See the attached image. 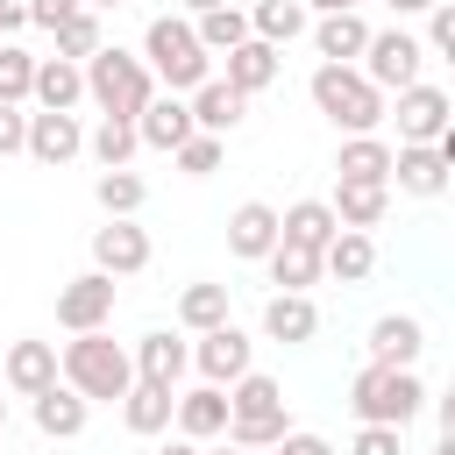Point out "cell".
Here are the masks:
<instances>
[{"mask_svg": "<svg viewBox=\"0 0 455 455\" xmlns=\"http://www.w3.org/2000/svg\"><path fill=\"white\" fill-rule=\"evenodd\" d=\"M171 427H178L185 441H220V434H228V391H220V384H192V391H178Z\"/></svg>", "mask_w": 455, "mask_h": 455, "instance_id": "obj_17", "label": "cell"}, {"mask_svg": "<svg viewBox=\"0 0 455 455\" xmlns=\"http://www.w3.org/2000/svg\"><path fill=\"white\" fill-rule=\"evenodd\" d=\"M185 107H192V128H206V135H235V128H242V114H249V100H242L228 78L192 85V92H185Z\"/></svg>", "mask_w": 455, "mask_h": 455, "instance_id": "obj_20", "label": "cell"}, {"mask_svg": "<svg viewBox=\"0 0 455 455\" xmlns=\"http://www.w3.org/2000/svg\"><path fill=\"white\" fill-rule=\"evenodd\" d=\"M28 100L50 107V114H71V107L85 100V71H78L71 57H36V85H28Z\"/></svg>", "mask_w": 455, "mask_h": 455, "instance_id": "obj_24", "label": "cell"}, {"mask_svg": "<svg viewBox=\"0 0 455 455\" xmlns=\"http://www.w3.org/2000/svg\"><path fill=\"white\" fill-rule=\"evenodd\" d=\"M50 36H57V57H71V64H85V57L107 43V28H100V14H92V7H78L71 21H57Z\"/></svg>", "mask_w": 455, "mask_h": 455, "instance_id": "obj_37", "label": "cell"}, {"mask_svg": "<svg viewBox=\"0 0 455 455\" xmlns=\"http://www.w3.org/2000/svg\"><path fill=\"white\" fill-rule=\"evenodd\" d=\"M128 363H135V377H142V384H164V391H178V377L192 370V341H178L171 327H149V334L128 348Z\"/></svg>", "mask_w": 455, "mask_h": 455, "instance_id": "obj_13", "label": "cell"}, {"mask_svg": "<svg viewBox=\"0 0 455 455\" xmlns=\"http://www.w3.org/2000/svg\"><path fill=\"white\" fill-rule=\"evenodd\" d=\"M334 178H363V185H391V142L384 135H348L334 149Z\"/></svg>", "mask_w": 455, "mask_h": 455, "instance_id": "obj_29", "label": "cell"}, {"mask_svg": "<svg viewBox=\"0 0 455 455\" xmlns=\"http://www.w3.org/2000/svg\"><path fill=\"white\" fill-rule=\"evenodd\" d=\"M0 434H7V398H0Z\"/></svg>", "mask_w": 455, "mask_h": 455, "instance_id": "obj_53", "label": "cell"}, {"mask_svg": "<svg viewBox=\"0 0 455 455\" xmlns=\"http://www.w3.org/2000/svg\"><path fill=\"white\" fill-rule=\"evenodd\" d=\"M206 7H220V0H178V14H206Z\"/></svg>", "mask_w": 455, "mask_h": 455, "instance_id": "obj_49", "label": "cell"}, {"mask_svg": "<svg viewBox=\"0 0 455 455\" xmlns=\"http://www.w3.org/2000/svg\"><path fill=\"white\" fill-rule=\"evenodd\" d=\"M28 412H36V434H43V441H78V434H85V419H92V405H85L64 377H57V384H43V391L28 398Z\"/></svg>", "mask_w": 455, "mask_h": 455, "instance_id": "obj_15", "label": "cell"}, {"mask_svg": "<svg viewBox=\"0 0 455 455\" xmlns=\"http://www.w3.org/2000/svg\"><path fill=\"white\" fill-rule=\"evenodd\" d=\"M334 220L341 228H377L391 213V185H363V178H334Z\"/></svg>", "mask_w": 455, "mask_h": 455, "instance_id": "obj_26", "label": "cell"}, {"mask_svg": "<svg viewBox=\"0 0 455 455\" xmlns=\"http://www.w3.org/2000/svg\"><path fill=\"white\" fill-rule=\"evenodd\" d=\"M270 412H284V384L263 370H242L228 384V419H270Z\"/></svg>", "mask_w": 455, "mask_h": 455, "instance_id": "obj_30", "label": "cell"}, {"mask_svg": "<svg viewBox=\"0 0 455 455\" xmlns=\"http://www.w3.org/2000/svg\"><path fill=\"white\" fill-rule=\"evenodd\" d=\"M448 171H455V156L441 142H398L391 149V185L405 199H441L448 192Z\"/></svg>", "mask_w": 455, "mask_h": 455, "instance_id": "obj_10", "label": "cell"}, {"mask_svg": "<svg viewBox=\"0 0 455 455\" xmlns=\"http://www.w3.org/2000/svg\"><path fill=\"white\" fill-rule=\"evenodd\" d=\"M21 142H28V114L0 100V156H21Z\"/></svg>", "mask_w": 455, "mask_h": 455, "instance_id": "obj_45", "label": "cell"}, {"mask_svg": "<svg viewBox=\"0 0 455 455\" xmlns=\"http://www.w3.org/2000/svg\"><path fill=\"white\" fill-rule=\"evenodd\" d=\"M419 348H427V327H419L412 313H384V320H370V363L412 370V363H419Z\"/></svg>", "mask_w": 455, "mask_h": 455, "instance_id": "obj_21", "label": "cell"}, {"mask_svg": "<svg viewBox=\"0 0 455 455\" xmlns=\"http://www.w3.org/2000/svg\"><path fill=\"white\" fill-rule=\"evenodd\" d=\"M398 100V142H441L448 128H455V100L441 92V85H427V78H412L405 92H391Z\"/></svg>", "mask_w": 455, "mask_h": 455, "instance_id": "obj_9", "label": "cell"}, {"mask_svg": "<svg viewBox=\"0 0 455 455\" xmlns=\"http://www.w3.org/2000/svg\"><path fill=\"white\" fill-rule=\"evenodd\" d=\"M21 28H28V7L21 0H0V43H14Z\"/></svg>", "mask_w": 455, "mask_h": 455, "instance_id": "obj_46", "label": "cell"}, {"mask_svg": "<svg viewBox=\"0 0 455 455\" xmlns=\"http://www.w3.org/2000/svg\"><path fill=\"white\" fill-rule=\"evenodd\" d=\"M263 263H270V284H277V291H313V284H320V249L277 242V249H270Z\"/></svg>", "mask_w": 455, "mask_h": 455, "instance_id": "obj_35", "label": "cell"}, {"mask_svg": "<svg viewBox=\"0 0 455 455\" xmlns=\"http://www.w3.org/2000/svg\"><path fill=\"white\" fill-rule=\"evenodd\" d=\"M341 7H363V0H306V14H341Z\"/></svg>", "mask_w": 455, "mask_h": 455, "instance_id": "obj_48", "label": "cell"}, {"mask_svg": "<svg viewBox=\"0 0 455 455\" xmlns=\"http://www.w3.org/2000/svg\"><path fill=\"white\" fill-rule=\"evenodd\" d=\"M28 7V28H57V21H71L85 0H21Z\"/></svg>", "mask_w": 455, "mask_h": 455, "instance_id": "obj_43", "label": "cell"}, {"mask_svg": "<svg viewBox=\"0 0 455 455\" xmlns=\"http://www.w3.org/2000/svg\"><path fill=\"white\" fill-rule=\"evenodd\" d=\"M78 149H85L78 114H50V107H36V114H28V142H21V156H36L43 171H57V164H71Z\"/></svg>", "mask_w": 455, "mask_h": 455, "instance_id": "obj_11", "label": "cell"}, {"mask_svg": "<svg viewBox=\"0 0 455 455\" xmlns=\"http://www.w3.org/2000/svg\"><path fill=\"white\" fill-rule=\"evenodd\" d=\"M85 149H92L100 171H114V164H128L142 142H135V121H128V114H100V121L85 128Z\"/></svg>", "mask_w": 455, "mask_h": 455, "instance_id": "obj_33", "label": "cell"}, {"mask_svg": "<svg viewBox=\"0 0 455 455\" xmlns=\"http://www.w3.org/2000/svg\"><path fill=\"white\" fill-rule=\"evenodd\" d=\"M419 64H427V50H419L412 28H370V43H363V57H355V71H363L384 100L405 92V85L419 78Z\"/></svg>", "mask_w": 455, "mask_h": 455, "instance_id": "obj_6", "label": "cell"}, {"mask_svg": "<svg viewBox=\"0 0 455 455\" xmlns=\"http://www.w3.org/2000/svg\"><path fill=\"white\" fill-rule=\"evenodd\" d=\"M363 43H370L363 7H341V14H320V21H313V50H320V64H355Z\"/></svg>", "mask_w": 455, "mask_h": 455, "instance_id": "obj_22", "label": "cell"}, {"mask_svg": "<svg viewBox=\"0 0 455 455\" xmlns=\"http://www.w3.org/2000/svg\"><path fill=\"white\" fill-rule=\"evenodd\" d=\"M0 377H7L14 398H36L43 384H57V341H7Z\"/></svg>", "mask_w": 455, "mask_h": 455, "instance_id": "obj_19", "label": "cell"}, {"mask_svg": "<svg viewBox=\"0 0 455 455\" xmlns=\"http://www.w3.org/2000/svg\"><path fill=\"white\" fill-rule=\"evenodd\" d=\"M57 377L85 398V405H114L128 384H135V363H128V348L107 334V327H92V334H71L64 348H57Z\"/></svg>", "mask_w": 455, "mask_h": 455, "instance_id": "obj_1", "label": "cell"}, {"mask_svg": "<svg viewBox=\"0 0 455 455\" xmlns=\"http://www.w3.org/2000/svg\"><path fill=\"white\" fill-rule=\"evenodd\" d=\"M28 85H36V57L21 43H0V100L7 107H28Z\"/></svg>", "mask_w": 455, "mask_h": 455, "instance_id": "obj_38", "label": "cell"}, {"mask_svg": "<svg viewBox=\"0 0 455 455\" xmlns=\"http://www.w3.org/2000/svg\"><path fill=\"white\" fill-rule=\"evenodd\" d=\"M277 455H334V441L327 434H306V427H284L277 434Z\"/></svg>", "mask_w": 455, "mask_h": 455, "instance_id": "obj_44", "label": "cell"}, {"mask_svg": "<svg viewBox=\"0 0 455 455\" xmlns=\"http://www.w3.org/2000/svg\"><path fill=\"white\" fill-rule=\"evenodd\" d=\"M85 7H92V14H107V7H128V0H85Z\"/></svg>", "mask_w": 455, "mask_h": 455, "instance_id": "obj_51", "label": "cell"}, {"mask_svg": "<svg viewBox=\"0 0 455 455\" xmlns=\"http://www.w3.org/2000/svg\"><path fill=\"white\" fill-rule=\"evenodd\" d=\"M192 370H199L206 384H220V391H228L242 370H256V341H249L235 320H220V327H206V334L192 341Z\"/></svg>", "mask_w": 455, "mask_h": 455, "instance_id": "obj_8", "label": "cell"}, {"mask_svg": "<svg viewBox=\"0 0 455 455\" xmlns=\"http://www.w3.org/2000/svg\"><path fill=\"white\" fill-rule=\"evenodd\" d=\"M114 284H121V277H107V270H78V277L57 291V327H64V334L107 327V320H114V299H121Z\"/></svg>", "mask_w": 455, "mask_h": 455, "instance_id": "obj_7", "label": "cell"}, {"mask_svg": "<svg viewBox=\"0 0 455 455\" xmlns=\"http://www.w3.org/2000/svg\"><path fill=\"white\" fill-rule=\"evenodd\" d=\"M284 427H291L284 412H270V419H228V441H235V448H277Z\"/></svg>", "mask_w": 455, "mask_h": 455, "instance_id": "obj_41", "label": "cell"}, {"mask_svg": "<svg viewBox=\"0 0 455 455\" xmlns=\"http://www.w3.org/2000/svg\"><path fill=\"white\" fill-rule=\"evenodd\" d=\"M92 270H107V277H142V270H149V235H142L135 220L92 228Z\"/></svg>", "mask_w": 455, "mask_h": 455, "instance_id": "obj_12", "label": "cell"}, {"mask_svg": "<svg viewBox=\"0 0 455 455\" xmlns=\"http://www.w3.org/2000/svg\"><path fill=\"white\" fill-rule=\"evenodd\" d=\"M334 206L327 199H291L284 213H277V242H299V249H327L334 242Z\"/></svg>", "mask_w": 455, "mask_h": 455, "instance_id": "obj_27", "label": "cell"}, {"mask_svg": "<svg viewBox=\"0 0 455 455\" xmlns=\"http://www.w3.org/2000/svg\"><path fill=\"white\" fill-rule=\"evenodd\" d=\"M263 334L284 341V348H299V341L320 334V306H313L306 291H270V306H263Z\"/></svg>", "mask_w": 455, "mask_h": 455, "instance_id": "obj_23", "label": "cell"}, {"mask_svg": "<svg viewBox=\"0 0 455 455\" xmlns=\"http://www.w3.org/2000/svg\"><path fill=\"white\" fill-rule=\"evenodd\" d=\"M142 64L156 71V85H164V92H192V85H206V78H213V57L199 50L192 14H156V21L142 28Z\"/></svg>", "mask_w": 455, "mask_h": 455, "instance_id": "obj_3", "label": "cell"}, {"mask_svg": "<svg viewBox=\"0 0 455 455\" xmlns=\"http://www.w3.org/2000/svg\"><path fill=\"white\" fill-rule=\"evenodd\" d=\"M213 455H249V448H235V441H228V448H213Z\"/></svg>", "mask_w": 455, "mask_h": 455, "instance_id": "obj_52", "label": "cell"}, {"mask_svg": "<svg viewBox=\"0 0 455 455\" xmlns=\"http://www.w3.org/2000/svg\"><path fill=\"white\" fill-rule=\"evenodd\" d=\"M220 320H228V284H206V277H199V284L178 291V327H185V334H206V327H220Z\"/></svg>", "mask_w": 455, "mask_h": 455, "instance_id": "obj_36", "label": "cell"}, {"mask_svg": "<svg viewBox=\"0 0 455 455\" xmlns=\"http://www.w3.org/2000/svg\"><path fill=\"white\" fill-rule=\"evenodd\" d=\"M156 455H199V441H171V448H156Z\"/></svg>", "mask_w": 455, "mask_h": 455, "instance_id": "obj_50", "label": "cell"}, {"mask_svg": "<svg viewBox=\"0 0 455 455\" xmlns=\"http://www.w3.org/2000/svg\"><path fill=\"white\" fill-rule=\"evenodd\" d=\"M78 71H85V100H92L100 114H128V121H135V114L156 100V71H149L142 57L114 50V43H100Z\"/></svg>", "mask_w": 455, "mask_h": 455, "instance_id": "obj_4", "label": "cell"}, {"mask_svg": "<svg viewBox=\"0 0 455 455\" xmlns=\"http://www.w3.org/2000/svg\"><path fill=\"white\" fill-rule=\"evenodd\" d=\"M348 405L363 427H412L419 405H427V384L419 370H391V363H363L355 384H348Z\"/></svg>", "mask_w": 455, "mask_h": 455, "instance_id": "obj_5", "label": "cell"}, {"mask_svg": "<svg viewBox=\"0 0 455 455\" xmlns=\"http://www.w3.org/2000/svg\"><path fill=\"white\" fill-rule=\"evenodd\" d=\"M171 405H178V391H164V384H128L121 391V419H128V434H142V441H156L164 427H171Z\"/></svg>", "mask_w": 455, "mask_h": 455, "instance_id": "obj_28", "label": "cell"}, {"mask_svg": "<svg viewBox=\"0 0 455 455\" xmlns=\"http://www.w3.org/2000/svg\"><path fill=\"white\" fill-rule=\"evenodd\" d=\"M92 199H100V213H107V220H135V213H142V199H149V185H142L128 164H114V171H100V178H92Z\"/></svg>", "mask_w": 455, "mask_h": 455, "instance_id": "obj_32", "label": "cell"}, {"mask_svg": "<svg viewBox=\"0 0 455 455\" xmlns=\"http://www.w3.org/2000/svg\"><path fill=\"white\" fill-rule=\"evenodd\" d=\"M320 270L341 277V284H363V277L377 270V242H370V228H334V242L320 249Z\"/></svg>", "mask_w": 455, "mask_h": 455, "instance_id": "obj_25", "label": "cell"}, {"mask_svg": "<svg viewBox=\"0 0 455 455\" xmlns=\"http://www.w3.org/2000/svg\"><path fill=\"white\" fill-rule=\"evenodd\" d=\"M171 156H178V171H185V178H213L228 149H220V135H206V128H192V135H185V142H178Z\"/></svg>", "mask_w": 455, "mask_h": 455, "instance_id": "obj_39", "label": "cell"}, {"mask_svg": "<svg viewBox=\"0 0 455 455\" xmlns=\"http://www.w3.org/2000/svg\"><path fill=\"white\" fill-rule=\"evenodd\" d=\"M270 249H277V206H270V199H242V206L228 213V256L263 263Z\"/></svg>", "mask_w": 455, "mask_h": 455, "instance_id": "obj_16", "label": "cell"}, {"mask_svg": "<svg viewBox=\"0 0 455 455\" xmlns=\"http://www.w3.org/2000/svg\"><path fill=\"white\" fill-rule=\"evenodd\" d=\"M306 92H313V107H320L341 135H377V128H384V114H391V100H384L355 64H313Z\"/></svg>", "mask_w": 455, "mask_h": 455, "instance_id": "obj_2", "label": "cell"}, {"mask_svg": "<svg viewBox=\"0 0 455 455\" xmlns=\"http://www.w3.org/2000/svg\"><path fill=\"white\" fill-rule=\"evenodd\" d=\"M348 455H405V427H355Z\"/></svg>", "mask_w": 455, "mask_h": 455, "instance_id": "obj_42", "label": "cell"}, {"mask_svg": "<svg viewBox=\"0 0 455 455\" xmlns=\"http://www.w3.org/2000/svg\"><path fill=\"white\" fill-rule=\"evenodd\" d=\"M277 71H284V50H277V43H263V36H242V43L228 50V71H220V78H228L242 100H256V92H270V85H277Z\"/></svg>", "mask_w": 455, "mask_h": 455, "instance_id": "obj_14", "label": "cell"}, {"mask_svg": "<svg viewBox=\"0 0 455 455\" xmlns=\"http://www.w3.org/2000/svg\"><path fill=\"white\" fill-rule=\"evenodd\" d=\"M419 50H427V57H455V0H434V7H427Z\"/></svg>", "mask_w": 455, "mask_h": 455, "instance_id": "obj_40", "label": "cell"}, {"mask_svg": "<svg viewBox=\"0 0 455 455\" xmlns=\"http://www.w3.org/2000/svg\"><path fill=\"white\" fill-rule=\"evenodd\" d=\"M306 28H313L306 0H256V7H249V36H263V43H277V50L299 43Z\"/></svg>", "mask_w": 455, "mask_h": 455, "instance_id": "obj_31", "label": "cell"}, {"mask_svg": "<svg viewBox=\"0 0 455 455\" xmlns=\"http://www.w3.org/2000/svg\"><path fill=\"white\" fill-rule=\"evenodd\" d=\"M192 36H199V50H206V57H228V50H235V43L249 36V14L220 0V7H206V14H192Z\"/></svg>", "mask_w": 455, "mask_h": 455, "instance_id": "obj_34", "label": "cell"}, {"mask_svg": "<svg viewBox=\"0 0 455 455\" xmlns=\"http://www.w3.org/2000/svg\"><path fill=\"white\" fill-rule=\"evenodd\" d=\"M185 135H192V107H185V92H156V100L135 114V142H142V149H164V156H171Z\"/></svg>", "mask_w": 455, "mask_h": 455, "instance_id": "obj_18", "label": "cell"}, {"mask_svg": "<svg viewBox=\"0 0 455 455\" xmlns=\"http://www.w3.org/2000/svg\"><path fill=\"white\" fill-rule=\"evenodd\" d=\"M384 7H391V14H398V21H405V14H427V7H434V0H384Z\"/></svg>", "mask_w": 455, "mask_h": 455, "instance_id": "obj_47", "label": "cell"}]
</instances>
